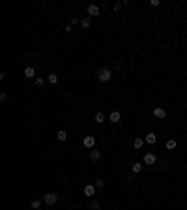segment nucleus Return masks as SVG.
<instances>
[{"label":"nucleus","mask_w":187,"mask_h":210,"mask_svg":"<svg viewBox=\"0 0 187 210\" xmlns=\"http://www.w3.org/2000/svg\"><path fill=\"white\" fill-rule=\"evenodd\" d=\"M56 139H58V141H66V139H67V131H64V130L56 131Z\"/></svg>","instance_id":"nucleus-12"},{"label":"nucleus","mask_w":187,"mask_h":210,"mask_svg":"<svg viewBox=\"0 0 187 210\" xmlns=\"http://www.w3.org/2000/svg\"><path fill=\"white\" fill-rule=\"evenodd\" d=\"M94 120L98 122V124H103V122H105V115L99 111V113H95V118H94Z\"/></svg>","instance_id":"nucleus-15"},{"label":"nucleus","mask_w":187,"mask_h":210,"mask_svg":"<svg viewBox=\"0 0 187 210\" xmlns=\"http://www.w3.org/2000/svg\"><path fill=\"white\" fill-rule=\"evenodd\" d=\"M95 75H98V81H99V83H109L110 77H112V71H110L109 68H99Z\"/></svg>","instance_id":"nucleus-1"},{"label":"nucleus","mask_w":187,"mask_h":210,"mask_svg":"<svg viewBox=\"0 0 187 210\" xmlns=\"http://www.w3.org/2000/svg\"><path fill=\"white\" fill-rule=\"evenodd\" d=\"M82 191H84L86 197H94V195H95V186H94V184H86Z\"/></svg>","instance_id":"nucleus-6"},{"label":"nucleus","mask_w":187,"mask_h":210,"mask_svg":"<svg viewBox=\"0 0 187 210\" xmlns=\"http://www.w3.org/2000/svg\"><path fill=\"white\" fill-rule=\"evenodd\" d=\"M94 186H95V188H103V186H105V180H95Z\"/></svg>","instance_id":"nucleus-22"},{"label":"nucleus","mask_w":187,"mask_h":210,"mask_svg":"<svg viewBox=\"0 0 187 210\" xmlns=\"http://www.w3.org/2000/svg\"><path fill=\"white\" fill-rule=\"evenodd\" d=\"M39 206H41V201L39 199H34L32 201V208H39Z\"/></svg>","instance_id":"nucleus-21"},{"label":"nucleus","mask_w":187,"mask_h":210,"mask_svg":"<svg viewBox=\"0 0 187 210\" xmlns=\"http://www.w3.org/2000/svg\"><path fill=\"white\" fill-rule=\"evenodd\" d=\"M146 143H148V144H155V143H157V135H155V133H148V135H146Z\"/></svg>","instance_id":"nucleus-11"},{"label":"nucleus","mask_w":187,"mask_h":210,"mask_svg":"<svg viewBox=\"0 0 187 210\" xmlns=\"http://www.w3.org/2000/svg\"><path fill=\"white\" fill-rule=\"evenodd\" d=\"M56 201H58V193H54V191H49V193L43 195V203H45L47 206H52Z\"/></svg>","instance_id":"nucleus-2"},{"label":"nucleus","mask_w":187,"mask_h":210,"mask_svg":"<svg viewBox=\"0 0 187 210\" xmlns=\"http://www.w3.org/2000/svg\"><path fill=\"white\" fill-rule=\"evenodd\" d=\"M176 148V141H174V139H169V141H167V150H174Z\"/></svg>","instance_id":"nucleus-18"},{"label":"nucleus","mask_w":187,"mask_h":210,"mask_svg":"<svg viewBox=\"0 0 187 210\" xmlns=\"http://www.w3.org/2000/svg\"><path fill=\"white\" fill-rule=\"evenodd\" d=\"M86 13H88V15L90 17H98L99 15V8H98V6H95V4H92V6H88V10H86Z\"/></svg>","instance_id":"nucleus-7"},{"label":"nucleus","mask_w":187,"mask_h":210,"mask_svg":"<svg viewBox=\"0 0 187 210\" xmlns=\"http://www.w3.org/2000/svg\"><path fill=\"white\" fill-rule=\"evenodd\" d=\"M34 83H36V86H43L45 79H43V77H36V79H34Z\"/></svg>","instance_id":"nucleus-19"},{"label":"nucleus","mask_w":187,"mask_h":210,"mask_svg":"<svg viewBox=\"0 0 187 210\" xmlns=\"http://www.w3.org/2000/svg\"><path fill=\"white\" fill-rule=\"evenodd\" d=\"M133 146H135V148L138 150V148H142V146H144V139H140V137H138V139H135V143H133Z\"/></svg>","instance_id":"nucleus-16"},{"label":"nucleus","mask_w":187,"mask_h":210,"mask_svg":"<svg viewBox=\"0 0 187 210\" xmlns=\"http://www.w3.org/2000/svg\"><path fill=\"white\" fill-rule=\"evenodd\" d=\"M24 77H26V79H36V68H34V66H26L24 68Z\"/></svg>","instance_id":"nucleus-5"},{"label":"nucleus","mask_w":187,"mask_h":210,"mask_svg":"<svg viewBox=\"0 0 187 210\" xmlns=\"http://www.w3.org/2000/svg\"><path fill=\"white\" fill-rule=\"evenodd\" d=\"M47 81H49L51 85H56V83H58V75H56V73H49V77H47Z\"/></svg>","instance_id":"nucleus-14"},{"label":"nucleus","mask_w":187,"mask_h":210,"mask_svg":"<svg viewBox=\"0 0 187 210\" xmlns=\"http://www.w3.org/2000/svg\"><path fill=\"white\" fill-rule=\"evenodd\" d=\"M90 159H92V162L101 159V150H92V152H90Z\"/></svg>","instance_id":"nucleus-10"},{"label":"nucleus","mask_w":187,"mask_h":210,"mask_svg":"<svg viewBox=\"0 0 187 210\" xmlns=\"http://www.w3.org/2000/svg\"><path fill=\"white\" fill-rule=\"evenodd\" d=\"M142 162L146 163V165H155V162H157V158H155V154H152V152H148V154H144V158H142Z\"/></svg>","instance_id":"nucleus-3"},{"label":"nucleus","mask_w":187,"mask_h":210,"mask_svg":"<svg viewBox=\"0 0 187 210\" xmlns=\"http://www.w3.org/2000/svg\"><path fill=\"white\" fill-rule=\"evenodd\" d=\"M154 115H155L157 118H167V111H165L163 107H155V109H154Z\"/></svg>","instance_id":"nucleus-9"},{"label":"nucleus","mask_w":187,"mask_h":210,"mask_svg":"<svg viewBox=\"0 0 187 210\" xmlns=\"http://www.w3.org/2000/svg\"><path fill=\"white\" fill-rule=\"evenodd\" d=\"M82 144H84L86 148H94V146H95V137H92V135H86L84 139H82Z\"/></svg>","instance_id":"nucleus-4"},{"label":"nucleus","mask_w":187,"mask_h":210,"mask_svg":"<svg viewBox=\"0 0 187 210\" xmlns=\"http://www.w3.org/2000/svg\"><path fill=\"white\" fill-rule=\"evenodd\" d=\"M101 206V203L99 201H92V203H90V208H92V210H98Z\"/></svg>","instance_id":"nucleus-20"},{"label":"nucleus","mask_w":187,"mask_h":210,"mask_svg":"<svg viewBox=\"0 0 187 210\" xmlns=\"http://www.w3.org/2000/svg\"><path fill=\"white\" fill-rule=\"evenodd\" d=\"M90 25H92V21H90L88 17H84V19L81 21V26H82V28H90Z\"/></svg>","instance_id":"nucleus-17"},{"label":"nucleus","mask_w":187,"mask_h":210,"mask_svg":"<svg viewBox=\"0 0 187 210\" xmlns=\"http://www.w3.org/2000/svg\"><path fill=\"white\" fill-rule=\"evenodd\" d=\"M6 100H8V92H2V94H0V101H6Z\"/></svg>","instance_id":"nucleus-23"},{"label":"nucleus","mask_w":187,"mask_h":210,"mask_svg":"<svg viewBox=\"0 0 187 210\" xmlns=\"http://www.w3.org/2000/svg\"><path fill=\"white\" fill-rule=\"evenodd\" d=\"M120 8H122V2H116V4L112 6V10H114V11H118Z\"/></svg>","instance_id":"nucleus-24"},{"label":"nucleus","mask_w":187,"mask_h":210,"mask_svg":"<svg viewBox=\"0 0 187 210\" xmlns=\"http://www.w3.org/2000/svg\"><path fill=\"white\" fill-rule=\"evenodd\" d=\"M131 171H133L135 174L142 173V163H133V165H131Z\"/></svg>","instance_id":"nucleus-13"},{"label":"nucleus","mask_w":187,"mask_h":210,"mask_svg":"<svg viewBox=\"0 0 187 210\" xmlns=\"http://www.w3.org/2000/svg\"><path fill=\"white\" fill-rule=\"evenodd\" d=\"M120 118H122V115L118 113V111H112V113L109 115V120L112 122V124H118V122H120Z\"/></svg>","instance_id":"nucleus-8"}]
</instances>
